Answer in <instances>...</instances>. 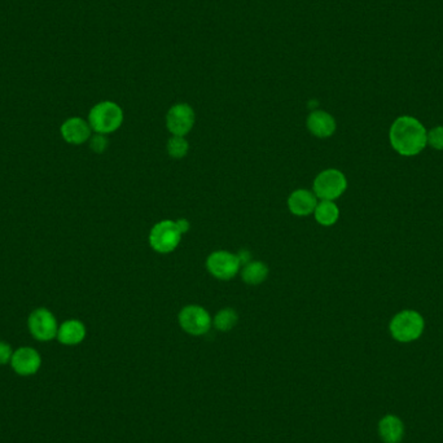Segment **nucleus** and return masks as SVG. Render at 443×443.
<instances>
[{
	"label": "nucleus",
	"mask_w": 443,
	"mask_h": 443,
	"mask_svg": "<svg viewBox=\"0 0 443 443\" xmlns=\"http://www.w3.org/2000/svg\"><path fill=\"white\" fill-rule=\"evenodd\" d=\"M123 122V112L113 101H101L91 109L89 123L96 134H112L117 131Z\"/></svg>",
	"instance_id": "obj_2"
},
{
	"label": "nucleus",
	"mask_w": 443,
	"mask_h": 443,
	"mask_svg": "<svg viewBox=\"0 0 443 443\" xmlns=\"http://www.w3.org/2000/svg\"><path fill=\"white\" fill-rule=\"evenodd\" d=\"M181 232L174 220L158 222L149 234V245L157 253H172L181 244Z\"/></svg>",
	"instance_id": "obj_4"
},
{
	"label": "nucleus",
	"mask_w": 443,
	"mask_h": 443,
	"mask_svg": "<svg viewBox=\"0 0 443 443\" xmlns=\"http://www.w3.org/2000/svg\"><path fill=\"white\" fill-rule=\"evenodd\" d=\"M241 263L236 254L227 250H217L207 260L208 271L219 280H231L240 270Z\"/></svg>",
	"instance_id": "obj_7"
},
{
	"label": "nucleus",
	"mask_w": 443,
	"mask_h": 443,
	"mask_svg": "<svg viewBox=\"0 0 443 443\" xmlns=\"http://www.w3.org/2000/svg\"><path fill=\"white\" fill-rule=\"evenodd\" d=\"M86 337V326L80 320H66L57 331V340L66 346L81 344Z\"/></svg>",
	"instance_id": "obj_14"
},
{
	"label": "nucleus",
	"mask_w": 443,
	"mask_h": 443,
	"mask_svg": "<svg viewBox=\"0 0 443 443\" xmlns=\"http://www.w3.org/2000/svg\"><path fill=\"white\" fill-rule=\"evenodd\" d=\"M166 148H167V153L170 157L175 158V160H181L188 153L190 144L184 139V136H172V139H169Z\"/></svg>",
	"instance_id": "obj_19"
},
{
	"label": "nucleus",
	"mask_w": 443,
	"mask_h": 443,
	"mask_svg": "<svg viewBox=\"0 0 443 443\" xmlns=\"http://www.w3.org/2000/svg\"><path fill=\"white\" fill-rule=\"evenodd\" d=\"M237 255V258H239V261L240 263L245 266V264H248L249 262H252V254L249 250H246V249H243V250H240L239 254H236Z\"/></svg>",
	"instance_id": "obj_23"
},
{
	"label": "nucleus",
	"mask_w": 443,
	"mask_h": 443,
	"mask_svg": "<svg viewBox=\"0 0 443 443\" xmlns=\"http://www.w3.org/2000/svg\"><path fill=\"white\" fill-rule=\"evenodd\" d=\"M108 144L107 137L104 135H101V134H96V135L91 137V149H92L95 153H103V152H105V149L108 148Z\"/></svg>",
	"instance_id": "obj_21"
},
{
	"label": "nucleus",
	"mask_w": 443,
	"mask_h": 443,
	"mask_svg": "<svg viewBox=\"0 0 443 443\" xmlns=\"http://www.w3.org/2000/svg\"><path fill=\"white\" fill-rule=\"evenodd\" d=\"M306 125H308V131L320 139H326L333 135L337 127L335 118L324 110L311 112L308 114Z\"/></svg>",
	"instance_id": "obj_12"
},
{
	"label": "nucleus",
	"mask_w": 443,
	"mask_h": 443,
	"mask_svg": "<svg viewBox=\"0 0 443 443\" xmlns=\"http://www.w3.org/2000/svg\"><path fill=\"white\" fill-rule=\"evenodd\" d=\"M27 326L31 336L42 343H47L57 337V320L54 314L45 308H36L27 319Z\"/></svg>",
	"instance_id": "obj_6"
},
{
	"label": "nucleus",
	"mask_w": 443,
	"mask_h": 443,
	"mask_svg": "<svg viewBox=\"0 0 443 443\" xmlns=\"http://www.w3.org/2000/svg\"><path fill=\"white\" fill-rule=\"evenodd\" d=\"M269 276V267L260 261H252L245 264L241 278L248 285H260Z\"/></svg>",
	"instance_id": "obj_17"
},
{
	"label": "nucleus",
	"mask_w": 443,
	"mask_h": 443,
	"mask_svg": "<svg viewBox=\"0 0 443 443\" xmlns=\"http://www.w3.org/2000/svg\"><path fill=\"white\" fill-rule=\"evenodd\" d=\"M10 366L20 376H33L42 366V358L33 347H20L13 352Z\"/></svg>",
	"instance_id": "obj_10"
},
{
	"label": "nucleus",
	"mask_w": 443,
	"mask_h": 443,
	"mask_svg": "<svg viewBox=\"0 0 443 443\" xmlns=\"http://www.w3.org/2000/svg\"><path fill=\"white\" fill-rule=\"evenodd\" d=\"M379 432L385 442L399 443L403 437V424L398 417L388 415L381 420Z\"/></svg>",
	"instance_id": "obj_15"
},
{
	"label": "nucleus",
	"mask_w": 443,
	"mask_h": 443,
	"mask_svg": "<svg viewBox=\"0 0 443 443\" xmlns=\"http://www.w3.org/2000/svg\"><path fill=\"white\" fill-rule=\"evenodd\" d=\"M347 188V181L343 172L328 169L320 172L314 181L313 190L317 199L333 201L338 199Z\"/></svg>",
	"instance_id": "obj_5"
},
{
	"label": "nucleus",
	"mask_w": 443,
	"mask_h": 443,
	"mask_svg": "<svg viewBox=\"0 0 443 443\" xmlns=\"http://www.w3.org/2000/svg\"><path fill=\"white\" fill-rule=\"evenodd\" d=\"M428 144L435 149L443 151V126L435 127L428 133Z\"/></svg>",
	"instance_id": "obj_20"
},
{
	"label": "nucleus",
	"mask_w": 443,
	"mask_h": 443,
	"mask_svg": "<svg viewBox=\"0 0 443 443\" xmlns=\"http://www.w3.org/2000/svg\"><path fill=\"white\" fill-rule=\"evenodd\" d=\"M424 317L414 310H405L393 317L390 333L399 343L415 341L424 332Z\"/></svg>",
	"instance_id": "obj_3"
},
{
	"label": "nucleus",
	"mask_w": 443,
	"mask_h": 443,
	"mask_svg": "<svg viewBox=\"0 0 443 443\" xmlns=\"http://www.w3.org/2000/svg\"><path fill=\"white\" fill-rule=\"evenodd\" d=\"M314 214L319 225L324 227L333 226L340 218V209L333 201L322 200L314 210Z\"/></svg>",
	"instance_id": "obj_16"
},
{
	"label": "nucleus",
	"mask_w": 443,
	"mask_h": 443,
	"mask_svg": "<svg viewBox=\"0 0 443 443\" xmlns=\"http://www.w3.org/2000/svg\"><path fill=\"white\" fill-rule=\"evenodd\" d=\"M12 355H13V350L10 345L4 341H0V366H6L10 363Z\"/></svg>",
	"instance_id": "obj_22"
},
{
	"label": "nucleus",
	"mask_w": 443,
	"mask_h": 443,
	"mask_svg": "<svg viewBox=\"0 0 443 443\" xmlns=\"http://www.w3.org/2000/svg\"><path fill=\"white\" fill-rule=\"evenodd\" d=\"M60 131L66 143L80 145L91 139L92 128L87 121L80 117H72L63 122Z\"/></svg>",
	"instance_id": "obj_11"
},
{
	"label": "nucleus",
	"mask_w": 443,
	"mask_h": 443,
	"mask_svg": "<svg viewBox=\"0 0 443 443\" xmlns=\"http://www.w3.org/2000/svg\"><path fill=\"white\" fill-rule=\"evenodd\" d=\"M239 322V315L234 308H223L218 311L214 317V326L220 332H228L235 328Z\"/></svg>",
	"instance_id": "obj_18"
},
{
	"label": "nucleus",
	"mask_w": 443,
	"mask_h": 443,
	"mask_svg": "<svg viewBox=\"0 0 443 443\" xmlns=\"http://www.w3.org/2000/svg\"><path fill=\"white\" fill-rule=\"evenodd\" d=\"M317 205V196L311 190H294L288 199V208L290 213L297 217L310 216L311 213H314Z\"/></svg>",
	"instance_id": "obj_13"
},
{
	"label": "nucleus",
	"mask_w": 443,
	"mask_h": 443,
	"mask_svg": "<svg viewBox=\"0 0 443 443\" xmlns=\"http://www.w3.org/2000/svg\"><path fill=\"white\" fill-rule=\"evenodd\" d=\"M175 223H177V226L179 228V231L181 232V235L183 234H186L188 230H190V222L187 220V219H184V218H181V219H178V220H175Z\"/></svg>",
	"instance_id": "obj_24"
},
{
	"label": "nucleus",
	"mask_w": 443,
	"mask_h": 443,
	"mask_svg": "<svg viewBox=\"0 0 443 443\" xmlns=\"http://www.w3.org/2000/svg\"><path fill=\"white\" fill-rule=\"evenodd\" d=\"M195 112L188 104L179 103L169 109L166 116V127L174 136H186L195 125Z\"/></svg>",
	"instance_id": "obj_9"
},
{
	"label": "nucleus",
	"mask_w": 443,
	"mask_h": 443,
	"mask_svg": "<svg viewBox=\"0 0 443 443\" xmlns=\"http://www.w3.org/2000/svg\"><path fill=\"white\" fill-rule=\"evenodd\" d=\"M390 144L399 154L411 157L420 153L428 144V133L416 118L403 116L390 127Z\"/></svg>",
	"instance_id": "obj_1"
},
{
	"label": "nucleus",
	"mask_w": 443,
	"mask_h": 443,
	"mask_svg": "<svg viewBox=\"0 0 443 443\" xmlns=\"http://www.w3.org/2000/svg\"><path fill=\"white\" fill-rule=\"evenodd\" d=\"M178 319L181 328L192 336L205 335L211 326V317L208 311L197 305H190L181 308Z\"/></svg>",
	"instance_id": "obj_8"
}]
</instances>
